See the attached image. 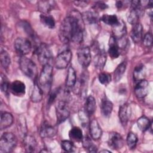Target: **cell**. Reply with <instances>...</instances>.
I'll use <instances>...</instances> for the list:
<instances>
[{
	"mask_svg": "<svg viewBox=\"0 0 153 153\" xmlns=\"http://www.w3.org/2000/svg\"><path fill=\"white\" fill-rule=\"evenodd\" d=\"M130 2L128 1H118L116 2V7L118 10H121L125 8L127 5L128 3Z\"/></svg>",
	"mask_w": 153,
	"mask_h": 153,
	"instance_id": "obj_45",
	"label": "cell"
},
{
	"mask_svg": "<svg viewBox=\"0 0 153 153\" xmlns=\"http://www.w3.org/2000/svg\"><path fill=\"white\" fill-rule=\"evenodd\" d=\"M61 147L66 152H72L75 151V146L74 143L70 140H62L61 142Z\"/></svg>",
	"mask_w": 153,
	"mask_h": 153,
	"instance_id": "obj_38",
	"label": "cell"
},
{
	"mask_svg": "<svg viewBox=\"0 0 153 153\" xmlns=\"http://www.w3.org/2000/svg\"><path fill=\"white\" fill-rule=\"evenodd\" d=\"M13 123V117L10 112H4L1 113L0 121V129L4 130L10 127Z\"/></svg>",
	"mask_w": 153,
	"mask_h": 153,
	"instance_id": "obj_23",
	"label": "cell"
},
{
	"mask_svg": "<svg viewBox=\"0 0 153 153\" xmlns=\"http://www.w3.org/2000/svg\"><path fill=\"white\" fill-rule=\"evenodd\" d=\"M99 152H108V153H111V151H108V150L103 149V150L100 151H99Z\"/></svg>",
	"mask_w": 153,
	"mask_h": 153,
	"instance_id": "obj_47",
	"label": "cell"
},
{
	"mask_svg": "<svg viewBox=\"0 0 153 153\" xmlns=\"http://www.w3.org/2000/svg\"><path fill=\"white\" fill-rule=\"evenodd\" d=\"M101 112L104 117H109L113 109V104L106 97H104L102 99L101 102Z\"/></svg>",
	"mask_w": 153,
	"mask_h": 153,
	"instance_id": "obj_25",
	"label": "cell"
},
{
	"mask_svg": "<svg viewBox=\"0 0 153 153\" xmlns=\"http://www.w3.org/2000/svg\"><path fill=\"white\" fill-rule=\"evenodd\" d=\"M108 53L112 59H117L120 54V46L117 41L113 36L109 39Z\"/></svg>",
	"mask_w": 153,
	"mask_h": 153,
	"instance_id": "obj_19",
	"label": "cell"
},
{
	"mask_svg": "<svg viewBox=\"0 0 153 153\" xmlns=\"http://www.w3.org/2000/svg\"><path fill=\"white\" fill-rule=\"evenodd\" d=\"M142 25L139 22L133 25L130 32V36L133 42L138 43L140 41L142 38Z\"/></svg>",
	"mask_w": 153,
	"mask_h": 153,
	"instance_id": "obj_22",
	"label": "cell"
},
{
	"mask_svg": "<svg viewBox=\"0 0 153 153\" xmlns=\"http://www.w3.org/2000/svg\"><path fill=\"white\" fill-rule=\"evenodd\" d=\"M17 143V137L13 133L5 132L1 137L0 151L2 153L10 152L14 149Z\"/></svg>",
	"mask_w": 153,
	"mask_h": 153,
	"instance_id": "obj_4",
	"label": "cell"
},
{
	"mask_svg": "<svg viewBox=\"0 0 153 153\" xmlns=\"http://www.w3.org/2000/svg\"><path fill=\"white\" fill-rule=\"evenodd\" d=\"M146 75V68L143 65H139L133 71V78L135 81H139L144 79Z\"/></svg>",
	"mask_w": 153,
	"mask_h": 153,
	"instance_id": "obj_31",
	"label": "cell"
},
{
	"mask_svg": "<svg viewBox=\"0 0 153 153\" xmlns=\"http://www.w3.org/2000/svg\"><path fill=\"white\" fill-rule=\"evenodd\" d=\"M1 64L4 68H7L11 63V59L8 52L4 50L1 49L0 53Z\"/></svg>",
	"mask_w": 153,
	"mask_h": 153,
	"instance_id": "obj_36",
	"label": "cell"
},
{
	"mask_svg": "<svg viewBox=\"0 0 153 153\" xmlns=\"http://www.w3.org/2000/svg\"><path fill=\"white\" fill-rule=\"evenodd\" d=\"M89 129L91 137L93 139L97 140L101 137L102 130L96 120H93L90 122Z\"/></svg>",
	"mask_w": 153,
	"mask_h": 153,
	"instance_id": "obj_18",
	"label": "cell"
},
{
	"mask_svg": "<svg viewBox=\"0 0 153 153\" xmlns=\"http://www.w3.org/2000/svg\"><path fill=\"white\" fill-rule=\"evenodd\" d=\"M137 141H138L137 137L134 133H132V132L128 133L127 136V143L129 149H134L136 146Z\"/></svg>",
	"mask_w": 153,
	"mask_h": 153,
	"instance_id": "obj_37",
	"label": "cell"
},
{
	"mask_svg": "<svg viewBox=\"0 0 153 153\" xmlns=\"http://www.w3.org/2000/svg\"><path fill=\"white\" fill-rule=\"evenodd\" d=\"M69 137L71 140L76 142H81L83 139L82 131L78 127H74L69 133Z\"/></svg>",
	"mask_w": 153,
	"mask_h": 153,
	"instance_id": "obj_30",
	"label": "cell"
},
{
	"mask_svg": "<svg viewBox=\"0 0 153 153\" xmlns=\"http://www.w3.org/2000/svg\"><path fill=\"white\" fill-rule=\"evenodd\" d=\"M143 44L145 47H151L152 44V35L151 32H147L143 39Z\"/></svg>",
	"mask_w": 153,
	"mask_h": 153,
	"instance_id": "obj_41",
	"label": "cell"
},
{
	"mask_svg": "<svg viewBox=\"0 0 153 153\" xmlns=\"http://www.w3.org/2000/svg\"><path fill=\"white\" fill-rule=\"evenodd\" d=\"M53 80V67L50 64L43 66L38 78V84L43 91H48Z\"/></svg>",
	"mask_w": 153,
	"mask_h": 153,
	"instance_id": "obj_2",
	"label": "cell"
},
{
	"mask_svg": "<svg viewBox=\"0 0 153 153\" xmlns=\"http://www.w3.org/2000/svg\"><path fill=\"white\" fill-rule=\"evenodd\" d=\"M82 145L84 148L89 152H97V147L94 145L90 139V138L88 137H85L82 140Z\"/></svg>",
	"mask_w": 153,
	"mask_h": 153,
	"instance_id": "obj_35",
	"label": "cell"
},
{
	"mask_svg": "<svg viewBox=\"0 0 153 153\" xmlns=\"http://www.w3.org/2000/svg\"><path fill=\"white\" fill-rule=\"evenodd\" d=\"M113 36L117 41L123 38L127 32L125 23L122 20H119L118 23L114 26H112Z\"/></svg>",
	"mask_w": 153,
	"mask_h": 153,
	"instance_id": "obj_15",
	"label": "cell"
},
{
	"mask_svg": "<svg viewBox=\"0 0 153 153\" xmlns=\"http://www.w3.org/2000/svg\"><path fill=\"white\" fill-rule=\"evenodd\" d=\"M76 81V73L74 69L70 66L68 70V74L66 76V79L65 81V85L67 87H74Z\"/></svg>",
	"mask_w": 153,
	"mask_h": 153,
	"instance_id": "obj_26",
	"label": "cell"
},
{
	"mask_svg": "<svg viewBox=\"0 0 153 153\" xmlns=\"http://www.w3.org/2000/svg\"><path fill=\"white\" fill-rule=\"evenodd\" d=\"M16 51L22 56L29 54L32 50V44L30 40L26 38H17L14 43Z\"/></svg>",
	"mask_w": 153,
	"mask_h": 153,
	"instance_id": "obj_8",
	"label": "cell"
},
{
	"mask_svg": "<svg viewBox=\"0 0 153 153\" xmlns=\"http://www.w3.org/2000/svg\"><path fill=\"white\" fill-rule=\"evenodd\" d=\"M36 54L39 63L43 66L49 64L53 58V54L49 46L45 43H41L37 47Z\"/></svg>",
	"mask_w": 153,
	"mask_h": 153,
	"instance_id": "obj_6",
	"label": "cell"
},
{
	"mask_svg": "<svg viewBox=\"0 0 153 153\" xmlns=\"http://www.w3.org/2000/svg\"><path fill=\"white\" fill-rule=\"evenodd\" d=\"M84 23L77 11H71L62 21L59 28V38L63 43H80L83 39Z\"/></svg>",
	"mask_w": 153,
	"mask_h": 153,
	"instance_id": "obj_1",
	"label": "cell"
},
{
	"mask_svg": "<svg viewBox=\"0 0 153 153\" xmlns=\"http://www.w3.org/2000/svg\"><path fill=\"white\" fill-rule=\"evenodd\" d=\"M77 58L79 63L84 68H87L90 63L91 54L88 47H82L77 51Z\"/></svg>",
	"mask_w": 153,
	"mask_h": 153,
	"instance_id": "obj_10",
	"label": "cell"
},
{
	"mask_svg": "<svg viewBox=\"0 0 153 153\" xmlns=\"http://www.w3.org/2000/svg\"><path fill=\"white\" fill-rule=\"evenodd\" d=\"M10 84H9L8 81L5 77V76H2L1 81V90L3 93H7L8 90H9Z\"/></svg>",
	"mask_w": 153,
	"mask_h": 153,
	"instance_id": "obj_40",
	"label": "cell"
},
{
	"mask_svg": "<svg viewBox=\"0 0 153 153\" xmlns=\"http://www.w3.org/2000/svg\"><path fill=\"white\" fill-rule=\"evenodd\" d=\"M127 67V62L126 61L122 62L115 69L114 73V78L115 82H118L121 79L124 75Z\"/></svg>",
	"mask_w": 153,
	"mask_h": 153,
	"instance_id": "obj_32",
	"label": "cell"
},
{
	"mask_svg": "<svg viewBox=\"0 0 153 153\" xmlns=\"http://www.w3.org/2000/svg\"><path fill=\"white\" fill-rule=\"evenodd\" d=\"M130 3L131 10L128 17V22L131 25H134L139 23V20L144 12L143 7L140 1H132Z\"/></svg>",
	"mask_w": 153,
	"mask_h": 153,
	"instance_id": "obj_5",
	"label": "cell"
},
{
	"mask_svg": "<svg viewBox=\"0 0 153 153\" xmlns=\"http://www.w3.org/2000/svg\"><path fill=\"white\" fill-rule=\"evenodd\" d=\"M72 52L66 50L59 54L54 60V66L56 68L62 69L66 68L72 59Z\"/></svg>",
	"mask_w": 153,
	"mask_h": 153,
	"instance_id": "obj_9",
	"label": "cell"
},
{
	"mask_svg": "<svg viewBox=\"0 0 153 153\" xmlns=\"http://www.w3.org/2000/svg\"><path fill=\"white\" fill-rule=\"evenodd\" d=\"M82 20L84 23L87 25H93L97 23L99 20V16L98 13L93 11H87L82 13Z\"/></svg>",
	"mask_w": 153,
	"mask_h": 153,
	"instance_id": "obj_20",
	"label": "cell"
},
{
	"mask_svg": "<svg viewBox=\"0 0 153 153\" xmlns=\"http://www.w3.org/2000/svg\"><path fill=\"white\" fill-rule=\"evenodd\" d=\"M79 118L82 125H85L87 124L88 119V115L85 111H79Z\"/></svg>",
	"mask_w": 153,
	"mask_h": 153,
	"instance_id": "obj_43",
	"label": "cell"
},
{
	"mask_svg": "<svg viewBox=\"0 0 153 153\" xmlns=\"http://www.w3.org/2000/svg\"><path fill=\"white\" fill-rule=\"evenodd\" d=\"M106 54L103 50H100L97 52L96 55L94 57V63L95 67L97 69L102 70L106 63Z\"/></svg>",
	"mask_w": 153,
	"mask_h": 153,
	"instance_id": "obj_24",
	"label": "cell"
},
{
	"mask_svg": "<svg viewBox=\"0 0 153 153\" xmlns=\"http://www.w3.org/2000/svg\"><path fill=\"white\" fill-rule=\"evenodd\" d=\"M9 90L16 96H23L25 94L26 86L22 81L16 80L10 84Z\"/></svg>",
	"mask_w": 153,
	"mask_h": 153,
	"instance_id": "obj_14",
	"label": "cell"
},
{
	"mask_svg": "<svg viewBox=\"0 0 153 153\" xmlns=\"http://www.w3.org/2000/svg\"><path fill=\"white\" fill-rule=\"evenodd\" d=\"M40 20L45 27L53 29L55 27V21L53 17L48 14H41L40 15Z\"/></svg>",
	"mask_w": 153,
	"mask_h": 153,
	"instance_id": "obj_29",
	"label": "cell"
},
{
	"mask_svg": "<svg viewBox=\"0 0 153 153\" xmlns=\"http://www.w3.org/2000/svg\"><path fill=\"white\" fill-rule=\"evenodd\" d=\"M148 82L145 79H141L137 81L134 87V93L136 97L139 99L145 97L148 93Z\"/></svg>",
	"mask_w": 153,
	"mask_h": 153,
	"instance_id": "obj_12",
	"label": "cell"
},
{
	"mask_svg": "<svg viewBox=\"0 0 153 153\" xmlns=\"http://www.w3.org/2000/svg\"><path fill=\"white\" fill-rule=\"evenodd\" d=\"M137 125L140 130L142 131H145L149 128L151 123L148 117L146 116H142L137 119Z\"/></svg>",
	"mask_w": 153,
	"mask_h": 153,
	"instance_id": "obj_33",
	"label": "cell"
},
{
	"mask_svg": "<svg viewBox=\"0 0 153 153\" xmlns=\"http://www.w3.org/2000/svg\"><path fill=\"white\" fill-rule=\"evenodd\" d=\"M131 115V109L130 106L124 103L120 106L118 111V116L121 124L124 126L128 123V121Z\"/></svg>",
	"mask_w": 153,
	"mask_h": 153,
	"instance_id": "obj_16",
	"label": "cell"
},
{
	"mask_svg": "<svg viewBox=\"0 0 153 153\" xmlns=\"http://www.w3.org/2000/svg\"><path fill=\"white\" fill-rule=\"evenodd\" d=\"M57 130L56 128L51 124H50L47 121H44L39 130V135L42 138L52 137L57 134Z\"/></svg>",
	"mask_w": 153,
	"mask_h": 153,
	"instance_id": "obj_13",
	"label": "cell"
},
{
	"mask_svg": "<svg viewBox=\"0 0 153 153\" xmlns=\"http://www.w3.org/2000/svg\"><path fill=\"white\" fill-rule=\"evenodd\" d=\"M43 94H44V91L39 85L38 83L35 82L34 84L32 94H31L32 101L35 103L40 102L42 99Z\"/></svg>",
	"mask_w": 153,
	"mask_h": 153,
	"instance_id": "obj_28",
	"label": "cell"
},
{
	"mask_svg": "<svg viewBox=\"0 0 153 153\" xmlns=\"http://www.w3.org/2000/svg\"><path fill=\"white\" fill-rule=\"evenodd\" d=\"M100 19L104 23H105L108 25H110L111 26H115L119 22V19H118V17L116 15L104 14L101 17V18Z\"/></svg>",
	"mask_w": 153,
	"mask_h": 153,
	"instance_id": "obj_34",
	"label": "cell"
},
{
	"mask_svg": "<svg viewBox=\"0 0 153 153\" xmlns=\"http://www.w3.org/2000/svg\"><path fill=\"white\" fill-rule=\"evenodd\" d=\"M58 93H59V89H55L51 92V93L49 95V98L48 100V106H50L54 102V101L57 97Z\"/></svg>",
	"mask_w": 153,
	"mask_h": 153,
	"instance_id": "obj_44",
	"label": "cell"
},
{
	"mask_svg": "<svg viewBox=\"0 0 153 153\" xmlns=\"http://www.w3.org/2000/svg\"><path fill=\"white\" fill-rule=\"evenodd\" d=\"M54 1H40L38 2V8L42 14H48L56 7Z\"/></svg>",
	"mask_w": 153,
	"mask_h": 153,
	"instance_id": "obj_21",
	"label": "cell"
},
{
	"mask_svg": "<svg viewBox=\"0 0 153 153\" xmlns=\"http://www.w3.org/2000/svg\"><path fill=\"white\" fill-rule=\"evenodd\" d=\"M19 66L22 72L30 79H35L37 76V67L30 59L22 56L19 60Z\"/></svg>",
	"mask_w": 153,
	"mask_h": 153,
	"instance_id": "obj_3",
	"label": "cell"
},
{
	"mask_svg": "<svg viewBox=\"0 0 153 153\" xmlns=\"http://www.w3.org/2000/svg\"><path fill=\"white\" fill-rule=\"evenodd\" d=\"M96 109V102L95 99L92 96H89L85 103V111L88 115H91Z\"/></svg>",
	"mask_w": 153,
	"mask_h": 153,
	"instance_id": "obj_27",
	"label": "cell"
},
{
	"mask_svg": "<svg viewBox=\"0 0 153 153\" xmlns=\"http://www.w3.org/2000/svg\"><path fill=\"white\" fill-rule=\"evenodd\" d=\"M25 149L27 152H36L37 149V142L34 137L26 134L23 137V141Z\"/></svg>",
	"mask_w": 153,
	"mask_h": 153,
	"instance_id": "obj_17",
	"label": "cell"
},
{
	"mask_svg": "<svg viewBox=\"0 0 153 153\" xmlns=\"http://www.w3.org/2000/svg\"><path fill=\"white\" fill-rule=\"evenodd\" d=\"M57 123L58 124L65 121L69 116L70 111L68 103L65 100H59L56 105Z\"/></svg>",
	"mask_w": 153,
	"mask_h": 153,
	"instance_id": "obj_7",
	"label": "cell"
},
{
	"mask_svg": "<svg viewBox=\"0 0 153 153\" xmlns=\"http://www.w3.org/2000/svg\"><path fill=\"white\" fill-rule=\"evenodd\" d=\"M89 3V1H74V4L75 5L78 6L79 7H84L87 6L88 4Z\"/></svg>",
	"mask_w": 153,
	"mask_h": 153,
	"instance_id": "obj_46",
	"label": "cell"
},
{
	"mask_svg": "<svg viewBox=\"0 0 153 153\" xmlns=\"http://www.w3.org/2000/svg\"><path fill=\"white\" fill-rule=\"evenodd\" d=\"M108 8V5L102 1H99L96 2L93 6V9L94 11L97 12L98 11H102Z\"/></svg>",
	"mask_w": 153,
	"mask_h": 153,
	"instance_id": "obj_42",
	"label": "cell"
},
{
	"mask_svg": "<svg viewBox=\"0 0 153 153\" xmlns=\"http://www.w3.org/2000/svg\"><path fill=\"white\" fill-rule=\"evenodd\" d=\"M108 143L111 149L118 150L123 147L124 142L120 134L117 132H111L109 136Z\"/></svg>",
	"mask_w": 153,
	"mask_h": 153,
	"instance_id": "obj_11",
	"label": "cell"
},
{
	"mask_svg": "<svg viewBox=\"0 0 153 153\" xmlns=\"http://www.w3.org/2000/svg\"><path fill=\"white\" fill-rule=\"evenodd\" d=\"M111 76L108 73H100L99 75V81L102 84L107 85L111 82Z\"/></svg>",
	"mask_w": 153,
	"mask_h": 153,
	"instance_id": "obj_39",
	"label": "cell"
}]
</instances>
